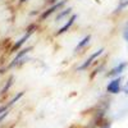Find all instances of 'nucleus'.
Listing matches in <instances>:
<instances>
[{"mask_svg":"<svg viewBox=\"0 0 128 128\" xmlns=\"http://www.w3.org/2000/svg\"><path fill=\"white\" fill-rule=\"evenodd\" d=\"M126 66H127V63H120V64H118L115 68H113V69L108 73V76H118V74H120V73L123 72V69L126 68Z\"/></svg>","mask_w":128,"mask_h":128,"instance_id":"0eeeda50","label":"nucleus"},{"mask_svg":"<svg viewBox=\"0 0 128 128\" xmlns=\"http://www.w3.org/2000/svg\"><path fill=\"white\" fill-rule=\"evenodd\" d=\"M8 106H10V105L8 104L6 106H2V108H0V114H3L4 112H6V109H8Z\"/></svg>","mask_w":128,"mask_h":128,"instance_id":"ddd939ff","label":"nucleus"},{"mask_svg":"<svg viewBox=\"0 0 128 128\" xmlns=\"http://www.w3.org/2000/svg\"><path fill=\"white\" fill-rule=\"evenodd\" d=\"M124 91H126V94H128V86H127V87L124 88Z\"/></svg>","mask_w":128,"mask_h":128,"instance_id":"2eb2a0df","label":"nucleus"},{"mask_svg":"<svg viewBox=\"0 0 128 128\" xmlns=\"http://www.w3.org/2000/svg\"><path fill=\"white\" fill-rule=\"evenodd\" d=\"M127 5H128V0H122V2H120V5H119L118 9H122V8H124V6H127Z\"/></svg>","mask_w":128,"mask_h":128,"instance_id":"f8f14e48","label":"nucleus"},{"mask_svg":"<svg viewBox=\"0 0 128 128\" xmlns=\"http://www.w3.org/2000/svg\"><path fill=\"white\" fill-rule=\"evenodd\" d=\"M120 81H122V80L118 77V78L113 80L112 82H109L108 87H106L108 92H110V94H118V92L120 91Z\"/></svg>","mask_w":128,"mask_h":128,"instance_id":"f257e3e1","label":"nucleus"},{"mask_svg":"<svg viewBox=\"0 0 128 128\" xmlns=\"http://www.w3.org/2000/svg\"><path fill=\"white\" fill-rule=\"evenodd\" d=\"M32 28H34V26H32V27H30V28H28V31H27V34H26V35H24L22 38H20L19 41H17L16 44L13 45V48H12V51H16V50H18V49H19V48L22 46V45L24 44V42L28 40V37L32 35V32H34V31H32Z\"/></svg>","mask_w":128,"mask_h":128,"instance_id":"20e7f679","label":"nucleus"},{"mask_svg":"<svg viewBox=\"0 0 128 128\" xmlns=\"http://www.w3.org/2000/svg\"><path fill=\"white\" fill-rule=\"evenodd\" d=\"M66 2H67V0H62V2H59V3H56L55 5H52V6H51L50 9H48V10H46V12H44V13H42V14H41V17H40V19H41V20H44L45 18H48V17H49V16H50L51 13H54V12H55V10H58V9H60V8H62V6L64 5V4H66Z\"/></svg>","mask_w":128,"mask_h":128,"instance_id":"f03ea898","label":"nucleus"},{"mask_svg":"<svg viewBox=\"0 0 128 128\" xmlns=\"http://www.w3.org/2000/svg\"><path fill=\"white\" fill-rule=\"evenodd\" d=\"M22 96H23V92H19V94H18V95L16 96V98H14V99H13L12 101L9 102V105H12V104H14L16 101H18V99H19V98H22Z\"/></svg>","mask_w":128,"mask_h":128,"instance_id":"9b49d317","label":"nucleus"},{"mask_svg":"<svg viewBox=\"0 0 128 128\" xmlns=\"http://www.w3.org/2000/svg\"><path fill=\"white\" fill-rule=\"evenodd\" d=\"M31 49H32V48H26V49H22V50H20V51L18 52V54L16 55V58L13 59L12 64H10V67H13V66H16V64H18V63H19V60H20V59H23V56L27 54V52H28Z\"/></svg>","mask_w":128,"mask_h":128,"instance_id":"39448f33","label":"nucleus"},{"mask_svg":"<svg viewBox=\"0 0 128 128\" xmlns=\"http://www.w3.org/2000/svg\"><path fill=\"white\" fill-rule=\"evenodd\" d=\"M70 12H72V9H70V8L66 9L64 12H62L60 14H58V16H56V20H60L63 17H67V16H69V14H70Z\"/></svg>","mask_w":128,"mask_h":128,"instance_id":"1a4fd4ad","label":"nucleus"},{"mask_svg":"<svg viewBox=\"0 0 128 128\" xmlns=\"http://www.w3.org/2000/svg\"><path fill=\"white\" fill-rule=\"evenodd\" d=\"M102 51H104V49H99V50L96 51V52H94V54H92V55H91V56H90V58H88L86 62H84V63L82 64V66H81L80 68H78V70H84V69H86L87 67H90V66H91V63H92V62H94L96 58H98V56H100V55L102 54Z\"/></svg>","mask_w":128,"mask_h":128,"instance_id":"7ed1b4c3","label":"nucleus"},{"mask_svg":"<svg viewBox=\"0 0 128 128\" xmlns=\"http://www.w3.org/2000/svg\"><path fill=\"white\" fill-rule=\"evenodd\" d=\"M102 128H110V124H106V126H104Z\"/></svg>","mask_w":128,"mask_h":128,"instance_id":"4468645a","label":"nucleus"},{"mask_svg":"<svg viewBox=\"0 0 128 128\" xmlns=\"http://www.w3.org/2000/svg\"><path fill=\"white\" fill-rule=\"evenodd\" d=\"M76 18H77V16H74V14H73V16H72V17L68 19V22H67L66 24H64V26H63V27H62V28H60L58 32H56V35H62V34H64V32H66L67 30H69V27H70V26L74 23V20H76Z\"/></svg>","mask_w":128,"mask_h":128,"instance_id":"423d86ee","label":"nucleus"},{"mask_svg":"<svg viewBox=\"0 0 128 128\" xmlns=\"http://www.w3.org/2000/svg\"><path fill=\"white\" fill-rule=\"evenodd\" d=\"M90 38H91V36L90 35H87L84 38H82V41L80 42V44L77 45V48H76V50H80V49H82L83 46H86L87 44H88V41H90Z\"/></svg>","mask_w":128,"mask_h":128,"instance_id":"6e6552de","label":"nucleus"},{"mask_svg":"<svg viewBox=\"0 0 128 128\" xmlns=\"http://www.w3.org/2000/svg\"><path fill=\"white\" fill-rule=\"evenodd\" d=\"M23 2H26V0H20V3H23Z\"/></svg>","mask_w":128,"mask_h":128,"instance_id":"dca6fc26","label":"nucleus"},{"mask_svg":"<svg viewBox=\"0 0 128 128\" xmlns=\"http://www.w3.org/2000/svg\"><path fill=\"white\" fill-rule=\"evenodd\" d=\"M12 81H13V78L10 77V78L8 80V83H6V86H5V87L3 88V94H4V92H6V91H8V88H9L10 86H12Z\"/></svg>","mask_w":128,"mask_h":128,"instance_id":"9d476101","label":"nucleus"}]
</instances>
